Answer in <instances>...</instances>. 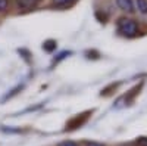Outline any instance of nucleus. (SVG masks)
<instances>
[{
    "label": "nucleus",
    "mask_w": 147,
    "mask_h": 146,
    "mask_svg": "<svg viewBox=\"0 0 147 146\" xmlns=\"http://www.w3.org/2000/svg\"><path fill=\"white\" fill-rule=\"evenodd\" d=\"M118 31L125 37H134V35L138 34V25L134 19L121 18L118 21Z\"/></svg>",
    "instance_id": "obj_1"
},
{
    "label": "nucleus",
    "mask_w": 147,
    "mask_h": 146,
    "mask_svg": "<svg viewBox=\"0 0 147 146\" xmlns=\"http://www.w3.org/2000/svg\"><path fill=\"white\" fill-rule=\"evenodd\" d=\"M88 115H90V112H84V114H81V115H77V117H74L69 123H68V126H66V128L68 130H74V128H78V127H81L85 121L88 120Z\"/></svg>",
    "instance_id": "obj_2"
},
{
    "label": "nucleus",
    "mask_w": 147,
    "mask_h": 146,
    "mask_svg": "<svg viewBox=\"0 0 147 146\" xmlns=\"http://www.w3.org/2000/svg\"><path fill=\"white\" fill-rule=\"evenodd\" d=\"M116 5L119 9L125 12H134V3L132 0H116Z\"/></svg>",
    "instance_id": "obj_3"
},
{
    "label": "nucleus",
    "mask_w": 147,
    "mask_h": 146,
    "mask_svg": "<svg viewBox=\"0 0 147 146\" xmlns=\"http://www.w3.org/2000/svg\"><path fill=\"white\" fill-rule=\"evenodd\" d=\"M40 0H16V5L19 9H31L38 5Z\"/></svg>",
    "instance_id": "obj_4"
},
{
    "label": "nucleus",
    "mask_w": 147,
    "mask_h": 146,
    "mask_svg": "<svg viewBox=\"0 0 147 146\" xmlns=\"http://www.w3.org/2000/svg\"><path fill=\"white\" fill-rule=\"evenodd\" d=\"M136 3H137V9L140 14L146 15L147 14V0H136Z\"/></svg>",
    "instance_id": "obj_5"
},
{
    "label": "nucleus",
    "mask_w": 147,
    "mask_h": 146,
    "mask_svg": "<svg viewBox=\"0 0 147 146\" xmlns=\"http://www.w3.org/2000/svg\"><path fill=\"white\" fill-rule=\"evenodd\" d=\"M43 49H44V50H47V52L55 50V49H56V41H53V40H47V41L43 44Z\"/></svg>",
    "instance_id": "obj_6"
},
{
    "label": "nucleus",
    "mask_w": 147,
    "mask_h": 146,
    "mask_svg": "<svg viewBox=\"0 0 147 146\" xmlns=\"http://www.w3.org/2000/svg\"><path fill=\"white\" fill-rule=\"evenodd\" d=\"M75 0H53V5L56 6H71Z\"/></svg>",
    "instance_id": "obj_7"
},
{
    "label": "nucleus",
    "mask_w": 147,
    "mask_h": 146,
    "mask_svg": "<svg viewBox=\"0 0 147 146\" xmlns=\"http://www.w3.org/2000/svg\"><path fill=\"white\" fill-rule=\"evenodd\" d=\"M137 145L138 146H147V137H140L137 140Z\"/></svg>",
    "instance_id": "obj_8"
},
{
    "label": "nucleus",
    "mask_w": 147,
    "mask_h": 146,
    "mask_svg": "<svg viewBox=\"0 0 147 146\" xmlns=\"http://www.w3.org/2000/svg\"><path fill=\"white\" fill-rule=\"evenodd\" d=\"M6 7H7V0H0V12L6 10Z\"/></svg>",
    "instance_id": "obj_9"
},
{
    "label": "nucleus",
    "mask_w": 147,
    "mask_h": 146,
    "mask_svg": "<svg viewBox=\"0 0 147 146\" xmlns=\"http://www.w3.org/2000/svg\"><path fill=\"white\" fill-rule=\"evenodd\" d=\"M59 146H77V143H74V142H71V140H66V142H62Z\"/></svg>",
    "instance_id": "obj_10"
},
{
    "label": "nucleus",
    "mask_w": 147,
    "mask_h": 146,
    "mask_svg": "<svg viewBox=\"0 0 147 146\" xmlns=\"http://www.w3.org/2000/svg\"><path fill=\"white\" fill-rule=\"evenodd\" d=\"M88 146H103V145H100V143H88Z\"/></svg>",
    "instance_id": "obj_11"
},
{
    "label": "nucleus",
    "mask_w": 147,
    "mask_h": 146,
    "mask_svg": "<svg viewBox=\"0 0 147 146\" xmlns=\"http://www.w3.org/2000/svg\"><path fill=\"white\" fill-rule=\"evenodd\" d=\"M124 146H132V145H124Z\"/></svg>",
    "instance_id": "obj_12"
}]
</instances>
